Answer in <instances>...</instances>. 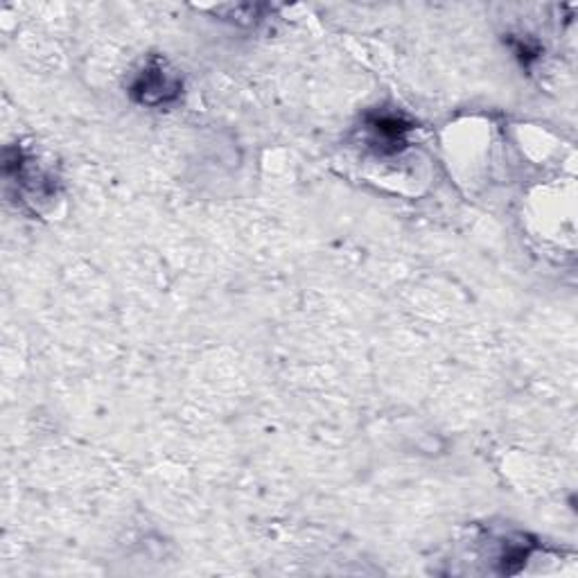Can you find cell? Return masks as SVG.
Returning <instances> with one entry per match:
<instances>
[{"instance_id": "6da1fadb", "label": "cell", "mask_w": 578, "mask_h": 578, "mask_svg": "<svg viewBox=\"0 0 578 578\" xmlns=\"http://www.w3.org/2000/svg\"><path fill=\"white\" fill-rule=\"evenodd\" d=\"M130 93L138 104H145V107L170 104L181 93V81L179 77H175L168 68H165V64L152 62L138 73Z\"/></svg>"}, {"instance_id": "7a4b0ae2", "label": "cell", "mask_w": 578, "mask_h": 578, "mask_svg": "<svg viewBox=\"0 0 578 578\" xmlns=\"http://www.w3.org/2000/svg\"><path fill=\"white\" fill-rule=\"evenodd\" d=\"M366 127L374 134V145L380 154H396L407 145V134L414 130L411 122L396 113H370L366 115Z\"/></svg>"}]
</instances>
